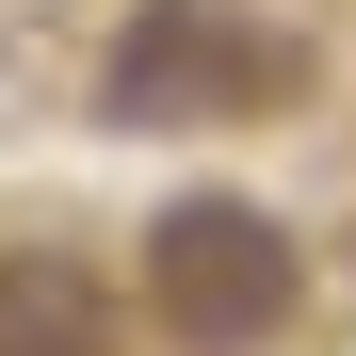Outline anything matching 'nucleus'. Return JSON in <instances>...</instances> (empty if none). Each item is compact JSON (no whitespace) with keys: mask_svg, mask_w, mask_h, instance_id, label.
<instances>
[{"mask_svg":"<svg viewBox=\"0 0 356 356\" xmlns=\"http://www.w3.org/2000/svg\"><path fill=\"white\" fill-rule=\"evenodd\" d=\"M291 291H308V259H291V227L243 211V195H162L146 211V308L178 356H259L291 324Z\"/></svg>","mask_w":356,"mask_h":356,"instance_id":"1","label":"nucleus"},{"mask_svg":"<svg viewBox=\"0 0 356 356\" xmlns=\"http://www.w3.org/2000/svg\"><path fill=\"white\" fill-rule=\"evenodd\" d=\"M291 97V49L243 17V0H146L97 65V113L113 130H243V113Z\"/></svg>","mask_w":356,"mask_h":356,"instance_id":"2","label":"nucleus"},{"mask_svg":"<svg viewBox=\"0 0 356 356\" xmlns=\"http://www.w3.org/2000/svg\"><path fill=\"white\" fill-rule=\"evenodd\" d=\"M0 356H113V308L65 259H0Z\"/></svg>","mask_w":356,"mask_h":356,"instance_id":"3","label":"nucleus"}]
</instances>
